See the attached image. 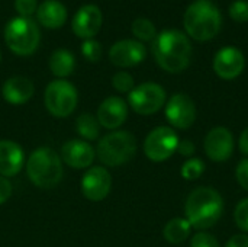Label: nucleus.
Returning a JSON list of instances; mask_svg holds the SVG:
<instances>
[{
  "label": "nucleus",
  "mask_w": 248,
  "mask_h": 247,
  "mask_svg": "<svg viewBox=\"0 0 248 247\" xmlns=\"http://www.w3.org/2000/svg\"><path fill=\"white\" fill-rule=\"evenodd\" d=\"M153 54L163 70L180 73L190 64L192 44L179 29H164L153 42Z\"/></svg>",
  "instance_id": "1"
},
{
  "label": "nucleus",
  "mask_w": 248,
  "mask_h": 247,
  "mask_svg": "<svg viewBox=\"0 0 248 247\" xmlns=\"http://www.w3.org/2000/svg\"><path fill=\"white\" fill-rule=\"evenodd\" d=\"M186 220L196 230L214 227L224 213V199L212 188H196L187 197L185 205Z\"/></svg>",
  "instance_id": "2"
},
{
  "label": "nucleus",
  "mask_w": 248,
  "mask_h": 247,
  "mask_svg": "<svg viewBox=\"0 0 248 247\" xmlns=\"http://www.w3.org/2000/svg\"><path fill=\"white\" fill-rule=\"evenodd\" d=\"M183 25L192 39L205 42L221 31L222 15L211 0H196L186 9Z\"/></svg>",
  "instance_id": "3"
},
{
  "label": "nucleus",
  "mask_w": 248,
  "mask_h": 247,
  "mask_svg": "<svg viewBox=\"0 0 248 247\" xmlns=\"http://www.w3.org/2000/svg\"><path fill=\"white\" fill-rule=\"evenodd\" d=\"M26 173L29 181L41 188L51 189L62 179V163L60 156L49 147H39L28 159Z\"/></svg>",
  "instance_id": "4"
},
{
  "label": "nucleus",
  "mask_w": 248,
  "mask_h": 247,
  "mask_svg": "<svg viewBox=\"0 0 248 247\" xmlns=\"http://www.w3.org/2000/svg\"><path fill=\"white\" fill-rule=\"evenodd\" d=\"M102 165L116 167L128 163L137 153V140L128 131H113L105 135L96 148Z\"/></svg>",
  "instance_id": "5"
},
{
  "label": "nucleus",
  "mask_w": 248,
  "mask_h": 247,
  "mask_svg": "<svg viewBox=\"0 0 248 247\" xmlns=\"http://www.w3.org/2000/svg\"><path fill=\"white\" fill-rule=\"evenodd\" d=\"M39 28L32 17H12L4 28V41L16 55H31L39 45Z\"/></svg>",
  "instance_id": "6"
},
{
  "label": "nucleus",
  "mask_w": 248,
  "mask_h": 247,
  "mask_svg": "<svg viewBox=\"0 0 248 247\" xmlns=\"http://www.w3.org/2000/svg\"><path fill=\"white\" fill-rule=\"evenodd\" d=\"M44 102L45 108L52 116L65 118L74 112L78 102V95L76 87L70 82L64 79H57L46 86Z\"/></svg>",
  "instance_id": "7"
},
{
  "label": "nucleus",
  "mask_w": 248,
  "mask_h": 247,
  "mask_svg": "<svg viewBox=\"0 0 248 247\" xmlns=\"http://www.w3.org/2000/svg\"><path fill=\"white\" fill-rule=\"evenodd\" d=\"M179 135L170 127H157L154 128L144 141L145 156L155 163L170 159L179 146Z\"/></svg>",
  "instance_id": "8"
},
{
  "label": "nucleus",
  "mask_w": 248,
  "mask_h": 247,
  "mask_svg": "<svg viewBox=\"0 0 248 247\" xmlns=\"http://www.w3.org/2000/svg\"><path fill=\"white\" fill-rule=\"evenodd\" d=\"M129 106L140 115H153L166 103V90L153 82L134 87L128 95Z\"/></svg>",
  "instance_id": "9"
},
{
  "label": "nucleus",
  "mask_w": 248,
  "mask_h": 247,
  "mask_svg": "<svg viewBox=\"0 0 248 247\" xmlns=\"http://www.w3.org/2000/svg\"><path fill=\"white\" fill-rule=\"evenodd\" d=\"M166 119L177 130H187L196 119V106L186 93L173 95L166 105Z\"/></svg>",
  "instance_id": "10"
},
{
  "label": "nucleus",
  "mask_w": 248,
  "mask_h": 247,
  "mask_svg": "<svg viewBox=\"0 0 248 247\" xmlns=\"http://www.w3.org/2000/svg\"><path fill=\"white\" fill-rule=\"evenodd\" d=\"M112 188V178L102 166L90 167L81 179V192L92 202L103 201Z\"/></svg>",
  "instance_id": "11"
},
{
  "label": "nucleus",
  "mask_w": 248,
  "mask_h": 247,
  "mask_svg": "<svg viewBox=\"0 0 248 247\" xmlns=\"http://www.w3.org/2000/svg\"><path fill=\"white\" fill-rule=\"evenodd\" d=\"M205 153L212 162H225L234 153V137L225 127L212 128L205 137Z\"/></svg>",
  "instance_id": "12"
},
{
  "label": "nucleus",
  "mask_w": 248,
  "mask_h": 247,
  "mask_svg": "<svg viewBox=\"0 0 248 247\" xmlns=\"http://www.w3.org/2000/svg\"><path fill=\"white\" fill-rule=\"evenodd\" d=\"M147 49L142 42L137 39H121L109 49V58L116 67H134L144 61Z\"/></svg>",
  "instance_id": "13"
},
{
  "label": "nucleus",
  "mask_w": 248,
  "mask_h": 247,
  "mask_svg": "<svg viewBox=\"0 0 248 247\" xmlns=\"http://www.w3.org/2000/svg\"><path fill=\"white\" fill-rule=\"evenodd\" d=\"M246 67L244 54L235 47H224L214 57V71L224 80L237 79Z\"/></svg>",
  "instance_id": "14"
},
{
  "label": "nucleus",
  "mask_w": 248,
  "mask_h": 247,
  "mask_svg": "<svg viewBox=\"0 0 248 247\" xmlns=\"http://www.w3.org/2000/svg\"><path fill=\"white\" fill-rule=\"evenodd\" d=\"M102 22V10L96 4H84L74 15L71 28L78 38L92 39L100 31Z\"/></svg>",
  "instance_id": "15"
},
{
  "label": "nucleus",
  "mask_w": 248,
  "mask_h": 247,
  "mask_svg": "<svg viewBox=\"0 0 248 247\" xmlns=\"http://www.w3.org/2000/svg\"><path fill=\"white\" fill-rule=\"evenodd\" d=\"M96 118L100 127H105L106 130H116L128 118V105L122 98L110 96L100 103Z\"/></svg>",
  "instance_id": "16"
},
{
  "label": "nucleus",
  "mask_w": 248,
  "mask_h": 247,
  "mask_svg": "<svg viewBox=\"0 0 248 247\" xmlns=\"http://www.w3.org/2000/svg\"><path fill=\"white\" fill-rule=\"evenodd\" d=\"M96 151L87 141L70 140L61 148V157L65 165L73 169H86L94 160Z\"/></svg>",
  "instance_id": "17"
},
{
  "label": "nucleus",
  "mask_w": 248,
  "mask_h": 247,
  "mask_svg": "<svg viewBox=\"0 0 248 247\" xmlns=\"http://www.w3.org/2000/svg\"><path fill=\"white\" fill-rule=\"evenodd\" d=\"M25 162L23 150L10 140H0V176L12 178L22 170Z\"/></svg>",
  "instance_id": "18"
},
{
  "label": "nucleus",
  "mask_w": 248,
  "mask_h": 247,
  "mask_svg": "<svg viewBox=\"0 0 248 247\" xmlns=\"http://www.w3.org/2000/svg\"><path fill=\"white\" fill-rule=\"evenodd\" d=\"M35 92L32 80L23 76H13L7 79L1 87V95L7 103L22 105L26 103Z\"/></svg>",
  "instance_id": "19"
},
{
  "label": "nucleus",
  "mask_w": 248,
  "mask_h": 247,
  "mask_svg": "<svg viewBox=\"0 0 248 247\" xmlns=\"http://www.w3.org/2000/svg\"><path fill=\"white\" fill-rule=\"evenodd\" d=\"M38 22L49 29L62 26L67 20V9L58 0H45L36 9Z\"/></svg>",
  "instance_id": "20"
},
{
  "label": "nucleus",
  "mask_w": 248,
  "mask_h": 247,
  "mask_svg": "<svg viewBox=\"0 0 248 247\" xmlns=\"http://www.w3.org/2000/svg\"><path fill=\"white\" fill-rule=\"evenodd\" d=\"M76 58L71 51L58 48L49 57V70L57 77H67L74 71Z\"/></svg>",
  "instance_id": "21"
},
{
  "label": "nucleus",
  "mask_w": 248,
  "mask_h": 247,
  "mask_svg": "<svg viewBox=\"0 0 248 247\" xmlns=\"http://www.w3.org/2000/svg\"><path fill=\"white\" fill-rule=\"evenodd\" d=\"M190 224L186 218H173L170 220L163 230V236L164 239L171 243V245H180L183 243L189 234H190Z\"/></svg>",
  "instance_id": "22"
},
{
  "label": "nucleus",
  "mask_w": 248,
  "mask_h": 247,
  "mask_svg": "<svg viewBox=\"0 0 248 247\" xmlns=\"http://www.w3.org/2000/svg\"><path fill=\"white\" fill-rule=\"evenodd\" d=\"M77 134L86 140H96L100 132V124L92 114H81L76 121Z\"/></svg>",
  "instance_id": "23"
},
{
  "label": "nucleus",
  "mask_w": 248,
  "mask_h": 247,
  "mask_svg": "<svg viewBox=\"0 0 248 247\" xmlns=\"http://www.w3.org/2000/svg\"><path fill=\"white\" fill-rule=\"evenodd\" d=\"M131 29L137 41H154L157 36V29L154 23L147 17H137L132 22Z\"/></svg>",
  "instance_id": "24"
},
{
  "label": "nucleus",
  "mask_w": 248,
  "mask_h": 247,
  "mask_svg": "<svg viewBox=\"0 0 248 247\" xmlns=\"http://www.w3.org/2000/svg\"><path fill=\"white\" fill-rule=\"evenodd\" d=\"M203 172H205V163L196 157L186 160L182 166V176L186 181H196L202 176Z\"/></svg>",
  "instance_id": "25"
},
{
  "label": "nucleus",
  "mask_w": 248,
  "mask_h": 247,
  "mask_svg": "<svg viewBox=\"0 0 248 247\" xmlns=\"http://www.w3.org/2000/svg\"><path fill=\"white\" fill-rule=\"evenodd\" d=\"M81 54L84 55V58L87 61L96 63L100 60L102 57V45L99 41L96 39H84V42L81 44Z\"/></svg>",
  "instance_id": "26"
},
{
  "label": "nucleus",
  "mask_w": 248,
  "mask_h": 247,
  "mask_svg": "<svg viewBox=\"0 0 248 247\" xmlns=\"http://www.w3.org/2000/svg\"><path fill=\"white\" fill-rule=\"evenodd\" d=\"M112 86L121 93H129L135 87L134 77L126 71H119L112 77Z\"/></svg>",
  "instance_id": "27"
},
{
  "label": "nucleus",
  "mask_w": 248,
  "mask_h": 247,
  "mask_svg": "<svg viewBox=\"0 0 248 247\" xmlns=\"http://www.w3.org/2000/svg\"><path fill=\"white\" fill-rule=\"evenodd\" d=\"M234 220H235L237 227H238L241 231L248 233V198L243 199V201L235 207Z\"/></svg>",
  "instance_id": "28"
},
{
  "label": "nucleus",
  "mask_w": 248,
  "mask_h": 247,
  "mask_svg": "<svg viewBox=\"0 0 248 247\" xmlns=\"http://www.w3.org/2000/svg\"><path fill=\"white\" fill-rule=\"evenodd\" d=\"M228 12L235 22H248V1L246 0H235Z\"/></svg>",
  "instance_id": "29"
},
{
  "label": "nucleus",
  "mask_w": 248,
  "mask_h": 247,
  "mask_svg": "<svg viewBox=\"0 0 248 247\" xmlns=\"http://www.w3.org/2000/svg\"><path fill=\"white\" fill-rule=\"evenodd\" d=\"M190 247H219V243L212 234L199 231L192 237Z\"/></svg>",
  "instance_id": "30"
},
{
  "label": "nucleus",
  "mask_w": 248,
  "mask_h": 247,
  "mask_svg": "<svg viewBox=\"0 0 248 247\" xmlns=\"http://www.w3.org/2000/svg\"><path fill=\"white\" fill-rule=\"evenodd\" d=\"M15 9L19 13V16L31 17L38 9V1L36 0H15Z\"/></svg>",
  "instance_id": "31"
},
{
  "label": "nucleus",
  "mask_w": 248,
  "mask_h": 247,
  "mask_svg": "<svg viewBox=\"0 0 248 247\" xmlns=\"http://www.w3.org/2000/svg\"><path fill=\"white\" fill-rule=\"evenodd\" d=\"M235 176L238 183L248 191V159H244L238 163L237 170H235Z\"/></svg>",
  "instance_id": "32"
},
{
  "label": "nucleus",
  "mask_w": 248,
  "mask_h": 247,
  "mask_svg": "<svg viewBox=\"0 0 248 247\" xmlns=\"http://www.w3.org/2000/svg\"><path fill=\"white\" fill-rule=\"evenodd\" d=\"M12 195V185L7 181V178L0 176V205L4 204Z\"/></svg>",
  "instance_id": "33"
},
{
  "label": "nucleus",
  "mask_w": 248,
  "mask_h": 247,
  "mask_svg": "<svg viewBox=\"0 0 248 247\" xmlns=\"http://www.w3.org/2000/svg\"><path fill=\"white\" fill-rule=\"evenodd\" d=\"M225 247H248V236L247 234H235L227 242Z\"/></svg>",
  "instance_id": "34"
},
{
  "label": "nucleus",
  "mask_w": 248,
  "mask_h": 247,
  "mask_svg": "<svg viewBox=\"0 0 248 247\" xmlns=\"http://www.w3.org/2000/svg\"><path fill=\"white\" fill-rule=\"evenodd\" d=\"M177 151H179L182 156L189 157V156H192V154L195 153V144H193L192 141H189V140H182V141H179Z\"/></svg>",
  "instance_id": "35"
},
{
  "label": "nucleus",
  "mask_w": 248,
  "mask_h": 247,
  "mask_svg": "<svg viewBox=\"0 0 248 247\" xmlns=\"http://www.w3.org/2000/svg\"><path fill=\"white\" fill-rule=\"evenodd\" d=\"M238 147H240V151L244 156H248V127L241 132V135H240Z\"/></svg>",
  "instance_id": "36"
},
{
  "label": "nucleus",
  "mask_w": 248,
  "mask_h": 247,
  "mask_svg": "<svg viewBox=\"0 0 248 247\" xmlns=\"http://www.w3.org/2000/svg\"><path fill=\"white\" fill-rule=\"evenodd\" d=\"M0 61H1V54H0Z\"/></svg>",
  "instance_id": "37"
}]
</instances>
